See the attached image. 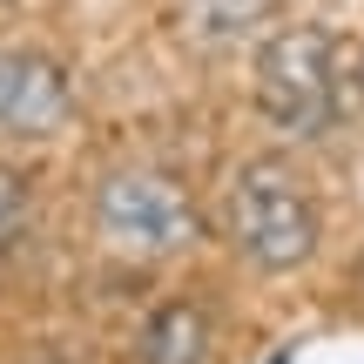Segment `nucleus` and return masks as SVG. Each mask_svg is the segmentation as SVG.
Wrapping results in <instances>:
<instances>
[{
	"mask_svg": "<svg viewBox=\"0 0 364 364\" xmlns=\"http://www.w3.org/2000/svg\"><path fill=\"white\" fill-rule=\"evenodd\" d=\"M223 236L230 250L263 277H290L317 257V196L304 189V176L277 156H250L230 169V189H223Z\"/></svg>",
	"mask_w": 364,
	"mask_h": 364,
	"instance_id": "nucleus-1",
	"label": "nucleus"
},
{
	"mask_svg": "<svg viewBox=\"0 0 364 364\" xmlns=\"http://www.w3.org/2000/svg\"><path fill=\"white\" fill-rule=\"evenodd\" d=\"M277 21V0H176V27L182 41L209 54H230V48H250L263 41Z\"/></svg>",
	"mask_w": 364,
	"mask_h": 364,
	"instance_id": "nucleus-6",
	"label": "nucleus"
},
{
	"mask_svg": "<svg viewBox=\"0 0 364 364\" xmlns=\"http://www.w3.org/2000/svg\"><path fill=\"white\" fill-rule=\"evenodd\" d=\"M0 7H7V0H0Z\"/></svg>",
	"mask_w": 364,
	"mask_h": 364,
	"instance_id": "nucleus-9",
	"label": "nucleus"
},
{
	"mask_svg": "<svg viewBox=\"0 0 364 364\" xmlns=\"http://www.w3.org/2000/svg\"><path fill=\"white\" fill-rule=\"evenodd\" d=\"M135 358H142V364H209V358H216V324H209L203 304L169 297V304H156V311L142 317Z\"/></svg>",
	"mask_w": 364,
	"mask_h": 364,
	"instance_id": "nucleus-5",
	"label": "nucleus"
},
{
	"mask_svg": "<svg viewBox=\"0 0 364 364\" xmlns=\"http://www.w3.org/2000/svg\"><path fill=\"white\" fill-rule=\"evenodd\" d=\"M95 236L102 250L129 263H169L182 250L203 243V209H196L189 182L169 169H149V162H129V169H108L95 182Z\"/></svg>",
	"mask_w": 364,
	"mask_h": 364,
	"instance_id": "nucleus-2",
	"label": "nucleus"
},
{
	"mask_svg": "<svg viewBox=\"0 0 364 364\" xmlns=\"http://www.w3.org/2000/svg\"><path fill=\"white\" fill-rule=\"evenodd\" d=\"M75 122V81L41 48H0V135L7 142H54Z\"/></svg>",
	"mask_w": 364,
	"mask_h": 364,
	"instance_id": "nucleus-4",
	"label": "nucleus"
},
{
	"mask_svg": "<svg viewBox=\"0 0 364 364\" xmlns=\"http://www.w3.org/2000/svg\"><path fill=\"white\" fill-rule=\"evenodd\" d=\"M27 223H34V196H27V176L14 169V162H0V257H7V250H21Z\"/></svg>",
	"mask_w": 364,
	"mask_h": 364,
	"instance_id": "nucleus-7",
	"label": "nucleus"
},
{
	"mask_svg": "<svg viewBox=\"0 0 364 364\" xmlns=\"http://www.w3.org/2000/svg\"><path fill=\"white\" fill-rule=\"evenodd\" d=\"M27 364H68V358H54V351H34V358H27Z\"/></svg>",
	"mask_w": 364,
	"mask_h": 364,
	"instance_id": "nucleus-8",
	"label": "nucleus"
},
{
	"mask_svg": "<svg viewBox=\"0 0 364 364\" xmlns=\"http://www.w3.org/2000/svg\"><path fill=\"white\" fill-rule=\"evenodd\" d=\"M250 95L277 135H324L338 122V41L317 21L270 27L250 61Z\"/></svg>",
	"mask_w": 364,
	"mask_h": 364,
	"instance_id": "nucleus-3",
	"label": "nucleus"
}]
</instances>
